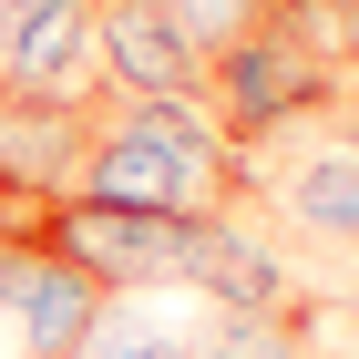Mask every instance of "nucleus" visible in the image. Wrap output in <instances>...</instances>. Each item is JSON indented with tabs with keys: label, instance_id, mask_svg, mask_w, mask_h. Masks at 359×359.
Listing matches in <instances>:
<instances>
[{
	"label": "nucleus",
	"instance_id": "obj_13",
	"mask_svg": "<svg viewBox=\"0 0 359 359\" xmlns=\"http://www.w3.org/2000/svg\"><path fill=\"white\" fill-rule=\"evenodd\" d=\"M339 62H359V0H339Z\"/></svg>",
	"mask_w": 359,
	"mask_h": 359
},
{
	"label": "nucleus",
	"instance_id": "obj_2",
	"mask_svg": "<svg viewBox=\"0 0 359 359\" xmlns=\"http://www.w3.org/2000/svg\"><path fill=\"white\" fill-rule=\"evenodd\" d=\"M329 103H339V62L298 52V41H287V31H267V21L205 62V123L226 134V154L298 134V123H318Z\"/></svg>",
	"mask_w": 359,
	"mask_h": 359
},
{
	"label": "nucleus",
	"instance_id": "obj_15",
	"mask_svg": "<svg viewBox=\"0 0 359 359\" xmlns=\"http://www.w3.org/2000/svg\"><path fill=\"white\" fill-rule=\"evenodd\" d=\"M349 359H359V318H349Z\"/></svg>",
	"mask_w": 359,
	"mask_h": 359
},
{
	"label": "nucleus",
	"instance_id": "obj_3",
	"mask_svg": "<svg viewBox=\"0 0 359 359\" xmlns=\"http://www.w3.org/2000/svg\"><path fill=\"white\" fill-rule=\"evenodd\" d=\"M31 257H62L103 298H134V287H185L195 226L185 216H134V205H93V195H52L31 216Z\"/></svg>",
	"mask_w": 359,
	"mask_h": 359
},
{
	"label": "nucleus",
	"instance_id": "obj_11",
	"mask_svg": "<svg viewBox=\"0 0 359 359\" xmlns=\"http://www.w3.org/2000/svg\"><path fill=\"white\" fill-rule=\"evenodd\" d=\"M165 11H175V31H185V41H195L205 62H216L226 41H247V31L267 21V0H165Z\"/></svg>",
	"mask_w": 359,
	"mask_h": 359
},
{
	"label": "nucleus",
	"instance_id": "obj_12",
	"mask_svg": "<svg viewBox=\"0 0 359 359\" xmlns=\"http://www.w3.org/2000/svg\"><path fill=\"white\" fill-rule=\"evenodd\" d=\"M195 359H298V339H287V318H205Z\"/></svg>",
	"mask_w": 359,
	"mask_h": 359
},
{
	"label": "nucleus",
	"instance_id": "obj_7",
	"mask_svg": "<svg viewBox=\"0 0 359 359\" xmlns=\"http://www.w3.org/2000/svg\"><path fill=\"white\" fill-rule=\"evenodd\" d=\"M83 134H93V103H11L0 93V195H21V205L72 195Z\"/></svg>",
	"mask_w": 359,
	"mask_h": 359
},
{
	"label": "nucleus",
	"instance_id": "obj_5",
	"mask_svg": "<svg viewBox=\"0 0 359 359\" xmlns=\"http://www.w3.org/2000/svg\"><path fill=\"white\" fill-rule=\"evenodd\" d=\"M0 93L93 103V0H0Z\"/></svg>",
	"mask_w": 359,
	"mask_h": 359
},
{
	"label": "nucleus",
	"instance_id": "obj_1",
	"mask_svg": "<svg viewBox=\"0 0 359 359\" xmlns=\"http://www.w3.org/2000/svg\"><path fill=\"white\" fill-rule=\"evenodd\" d=\"M72 195L205 226V216L236 205V154L205 123V103H113V93H93V134H83Z\"/></svg>",
	"mask_w": 359,
	"mask_h": 359
},
{
	"label": "nucleus",
	"instance_id": "obj_14",
	"mask_svg": "<svg viewBox=\"0 0 359 359\" xmlns=\"http://www.w3.org/2000/svg\"><path fill=\"white\" fill-rule=\"evenodd\" d=\"M298 359H339V349H298Z\"/></svg>",
	"mask_w": 359,
	"mask_h": 359
},
{
	"label": "nucleus",
	"instance_id": "obj_16",
	"mask_svg": "<svg viewBox=\"0 0 359 359\" xmlns=\"http://www.w3.org/2000/svg\"><path fill=\"white\" fill-rule=\"evenodd\" d=\"M349 144H359V103H349Z\"/></svg>",
	"mask_w": 359,
	"mask_h": 359
},
{
	"label": "nucleus",
	"instance_id": "obj_8",
	"mask_svg": "<svg viewBox=\"0 0 359 359\" xmlns=\"http://www.w3.org/2000/svg\"><path fill=\"white\" fill-rule=\"evenodd\" d=\"M93 318H103V287H93V277H72L62 257H21L11 298H0V329L21 339V359H72Z\"/></svg>",
	"mask_w": 359,
	"mask_h": 359
},
{
	"label": "nucleus",
	"instance_id": "obj_6",
	"mask_svg": "<svg viewBox=\"0 0 359 359\" xmlns=\"http://www.w3.org/2000/svg\"><path fill=\"white\" fill-rule=\"evenodd\" d=\"M185 298H205L216 318H277L287 308V257H277L267 226H247L236 205L195 226V257H185Z\"/></svg>",
	"mask_w": 359,
	"mask_h": 359
},
{
	"label": "nucleus",
	"instance_id": "obj_4",
	"mask_svg": "<svg viewBox=\"0 0 359 359\" xmlns=\"http://www.w3.org/2000/svg\"><path fill=\"white\" fill-rule=\"evenodd\" d=\"M93 83L113 103H205V52L165 0H93Z\"/></svg>",
	"mask_w": 359,
	"mask_h": 359
},
{
	"label": "nucleus",
	"instance_id": "obj_10",
	"mask_svg": "<svg viewBox=\"0 0 359 359\" xmlns=\"http://www.w3.org/2000/svg\"><path fill=\"white\" fill-rule=\"evenodd\" d=\"M277 205H287L308 236H339V247H359V144H349V134L308 144L298 165L277 175Z\"/></svg>",
	"mask_w": 359,
	"mask_h": 359
},
{
	"label": "nucleus",
	"instance_id": "obj_9",
	"mask_svg": "<svg viewBox=\"0 0 359 359\" xmlns=\"http://www.w3.org/2000/svg\"><path fill=\"white\" fill-rule=\"evenodd\" d=\"M216 308L185 298V287H134V298H103V318L83 329L72 359H195Z\"/></svg>",
	"mask_w": 359,
	"mask_h": 359
}]
</instances>
